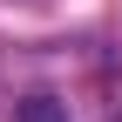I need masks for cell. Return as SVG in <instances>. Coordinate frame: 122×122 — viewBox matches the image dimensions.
<instances>
[{
  "mask_svg": "<svg viewBox=\"0 0 122 122\" xmlns=\"http://www.w3.org/2000/svg\"><path fill=\"white\" fill-rule=\"evenodd\" d=\"M115 122H122V115H115Z\"/></svg>",
  "mask_w": 122,
  "mask_h": 122,
  "instance_id": "obj_1",
  "label": "cell"
}]
</instances>
